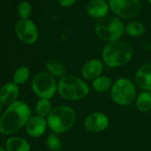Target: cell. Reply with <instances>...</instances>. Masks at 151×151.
<instances>
[{
    "mask_svg": "<svg viewBox=\"0 0 151 151\" xmlns=\"http://www.w3.org/2000/svg\"><path fill=\"white\" fill-rule=\"evenodd\" d=\"M46 68L48 73H50L53 77H60L62 78L65 74V66L64 64L54 58L49 59L46 62Z\"/></svg>",
    "mask_w": 151,
    "mask_h": 151,
    "instance_id": "e0dca14e",
    "label": "cell"
},
{
    "mask_svg": "<svg viewBox=\"0 0 151 151\" xmlns=\"http://www.w3.org/2000/svg\"><path fill=\"white\" fill-rule=\"evenodd\" d=\"M15 34L23 44L32 45L37 40L38 29L37 25L29 19H22L15 25Z\"/></svg>",
    "mask_w": 151,
    "mask_h": 151,
    "instance_id": "9c48e42d",
    "label": "cell"
},
{
    "mask_svg": "<svg viewBox=\"0 0 151 151\" xmlns=\"http://www.w3.org/2000/svg\"><path fill=\"white\" fill-rule=\"evenodd\" d=\"M31 117V109L27 103L22 101L11 104L0 116V132L11 135L26 125Z\"/></svg>",
    "mask_w": 151,
    "mask_h": 151,
    "instance_id": "6da1fadb",
    "label": "cell"
},
{
    "mask_svg": "<svg viewBox=\"0 0 151 151\" xmlns=\"http://www.w3.org/2000/svg\"><path fill=\"white\" fill-rule=\"evenodd\" d=\"M46 146L51 151H60L63 147V143L58 134L52 132L46 139Z\"/></svg>",
    "mask_w": 151,
    "mask_h": 151,
    "instance_id": "603a6c76",
    "label": "cell"
},
{
    "mask_svg": "<svg viewBox=\"0 0 151 151\" xmlns=\"http://www.w3.org/2000/svg\"><path fill=\"white\" fill-rule=\"evenodd\" d=\"M112 80L107 76H100L93 81V87L98 93H106L112 88Z\"/></svg>",
    "mask_w": 151,
    "mask_h": 151,
    "instance_id": "ac0fdd59",
    "label": "cell"
},
{
    "mask_svg": "<svg viewBox=\"0 0 151 151\" xmlns=\"http://www.w3.org/2000/svg\"><path fill=\"white\" fill-rule=\"evenodd\" d=\"M6 148L7 151H30V144L22 137L13 136L6 139Z\"/></svg>",
    "mask_w": 151,
    "mask_h": 151,
    "instance_id": "2e32d148",
    "label": "cell"
},
{
    "mask_svg": "<svg viewBox=\"0 0 151 151\" xmlns=\"http://www.w3.org/2000/svg\"><path fill=\"white\" fill-rule=\"evenodd\" d=\"M125 32L123 22L115 16H106L98 20L95 24V33L102 40L113 42L119 40Z\"/></svg>",
    "mask_w": 151,
    "mask_h": 151,
    "instance_id": "5b68a950",
    "label": "cell"
},
{
    "mask_svg": "<svg viewBox=\"0 0 151 151\" xmlns=\"http://www.w3.org/2000/svg\"><path fill=\"white\" fill-rule=\"evenodd\" d=\"M33 93L40 99H52L58 91V84L48 72H40L37 74L32 80Z\"/></svg>",
    "mask_w": 151,
    "mask_h": 151,
    "instance_id": "52a82bcc",
    "label": "cell"
},
{
    "mask_svg": "<svg viewBox=\"0 0 151 151\" xmlns=\"http://www.w3.org/2000/svg\"><path fill=\"white\" fill-rule=\"evenodd\" d=\"M76 1H77V0H58L59 4L64 7H69L73 6L76 3Z\"/></svg>",
    "mask_w": 151,
    "mask_h": 151,
    "instance_id": "d4e9b609",
    "label": "cell"
},
{
    "mask_svg": "<svg viewBox=\"0 0 151 151\" xmlns=\"http://www.w3.org/2000/svg\"><path fill=\"white\" fill-rule=\"evenodd\" d=\"M109 6L102 0H91L87 4L86 12L88 15L93 19H101L108 15Z\"/></svg>",
    "mask_w": 151,
    "mask_h": 151,
    "instance_id": "9a60e30c",
    "label": "cell"
},
{
    "mask_svg": "<svg viewBox=\"0 0 151 151\" xmlns=\"http://www.w3.org/2000/svg\"><path fill=\"white\" fill-rule=\"evenodd\" d=\"M110 95L115 103L120 106H128L136 99V88L130 79L122 78L113 84Z\"/></svg>",
    "mask_w": 151,
    "mask_h": 151,
    "instance_id": "8992f818",
    "label": "cell"
},
{
    "mask_svg": "<svg viewBox=\"0 0 151 151\" xmlns=\"http://www.w3.org/2000/svg\"><path fill=\"white\" fill-rule=\"evenodd\" d=\"M109 6L116 16L123 19L134 18L140 11L139 0H109Z\"/></svg>",
    "mask_w": 151,
    "mask_h": 151,
    "instance_id": "ba28073f",
    "label": "cell"
},
{
    "mask_svg": "<svg viewBox=\"0 0 151 151\" xmlns=\"http://www.w3.org/2000/svg\"><path fill=\"white\" fill-rule=\"evenodd\" d=\"M3 103H2V101H1V100H0V111L2 110V108H3Z\"/></svg>",
    "mask_w": 151,
    "mask_h": 151,
    "instance_id": "4316f807",
    "label": "cell"
},
{
    "mask_svg": "<svg viewBox=\"0 0 151 151\" xmlns=\"http://www.w3.org/2000/svg\"><path fill=\"white\" fill-rule=\"evenodd\" d=\"M103 68L104 62L102 60L99 59H92L83 65L81 68V74L85 79L93 81L98 77L101 76Z\"/></svg>",
    "mask_w": 151,
    "mask_h": 151,
    "instance_id": "8fae6325",
    "label": "cell"
},
{
    "mask_svg": "<svg viewBox=\"0 0 151 151\" xmlns=\"http://www.w3.org/2000/svg\"><path fill=\"white\" fill-rule=\"evenodd\" d=\"M102 61L109 68H118L129 62L133 55L132 46L124 41L109 42L102 50Z\"/></svg>",
    "mask_w": 151,
    "mask_h": 151,
    "instance_id": "7a4b0ae2",
    "label": "cell"
},
{
    "mask_svg": "<svg viewBox=\"0 0 151 151\" xmlns=\"http://www.w3.org/2000/svg\"><path fill=\"white\" fill-rule=\"evenodd\" d=\"M47 126L48 124L46 119L36 115L29 118L25 125V128L28 135L33 138H38L45 132Z\"/></svg>",
    "mask_w": 151,
    "mask_h": 151,
    "instance_id": "7c38bea8",
    "label": "cell"
},
{
    "mask_svg": "<svg viewBox=\"0 0 151 151\" xmlns=\"http://www.w3.org/2000/svg\"><path fill=\"white\" fill-rule=\"evenodd\" d=\"M88 85L76 76H63L58 82V93L66 101H79L89 94Z\"/></svg>",
    "mask_w": 151,
    "mask_h": 151,
    "instance_id": "3957f363",
    "label": "cell"
},
{
    "mask_svg": "<svg viewBox=\"0 0 151 151\" xmlns=\"http://www.w3.org/2000/svg\"><path fill=\"white\" fill-rule=\"evenodd\" d=\"M30 77V70L26 66L19 67L13 75V81L17 86L26 83Z\"/></svg>",
    "mask_w": 151,
    "mask_h": 151,
    "instance_id": "44dd1931",
    "label": "cell"
},
{
    "mask_svg": "<svg viewBox=\"0 0 151 151\" xmlns=\"http://www.w3.org/2000/svg\"><path fill=\"white\" fill-rule=\"evenodd\" d=\"M109 125V119L102 112L90 114L84 121V127L91 132H101L105 131Z\"/></svg>",
    "mask_w": 151,
    "mask_h": 151,
    "instance_id": "30bf717a",
    "label": "cell"
},
{
    "mask_svg": "<svg viewBox=\"0 0 151 151\" xmlns=\"http://www.w3.org/2000/svg\"><path fill=\"white\" fill-rule=\"evenodd\" d=\"M148 2H149V4L151 5V0H148Z\"/></svg>",
    "mask_w": 151,
    "mask_h": 151,
    "instance_id": "f1b7e54d",
    "label": "cell"
},
{
    "mask_svg": "<svg viewBox=\"0 0 151 151\" xmlns=\"http://www.w3.org/2000/svg\"><path fill=\"white\" fill-rule=\"evenodd\" d=\"M137 86L146 92H151V64L147 63L139 67L135 74Z\"/></svg>",
    "mask_w": 151,
    "mask_h": 151,
    "instance_id": "5bb4252c",
    "label": "cell"
},
{
    "mask_svg": "<svg viewBox=\"0 0 151 151\" xmlns=\"http://www.w3.org/2000/svg\"><path fill=\"white\" fill-rule=\"evenodd\" d=\"M136 108L140 112H147L151 109V92H142L136 98Z\"/></svg>",
    "mask_w": 151,
    "mask_h": 151,
    "instance_id": "d6986e66",
    "label": "cell"
},
{
    "mask_svg": "<svg viewBox=\"0 0 151 151\" xmlns=\"http://www.w3.org/2000/svg\"><path fill=\"white\" fill-rule=\"evenodd\" d=\"M17 12L22 19H29L32 14V6L28 1H22L18 5Z\"/></svg>",
    "mask_w": 151,
    "mask_h": 151,
    "instance_id": "cb8c5ba5",
    "label": "cell"
},
{
    "mask_svg": "<svg viewBox=\"0 0 151 151\" xmlns=\"http://www.w3.org/2000/svg\"><path fill=\"white\" fill-rule=\"evenodd\" d=\"M125 32L132 37H138L144 34L145 26L140 22H132L125 27Z\"/></svg>",
    "mask_w": 151,
    "mask_h": 151,
    "instance_id": "7402d4cb",
    "label": "cell"
},
{
    "mask_svg": "<svg viewBox=\"0 0 151 151\" xmlns=\"http://www.w3.org/2000/svg\"><path fill=\"white\" fill-rule=\"evenodd\" d=\"M0 151H7V150H6V147L0 146Z\"/></svg>",
    "mask_w": 151,
    "mask_h": 151,
    "instance_id": "484cf974",
    "label": "cell"
},
{
    "mask_svg": "<svg viewBox=\"0 0 151 151\" xmlns=\"http://www.w3.org/2000/svg\"><path fill=\"white\" fill-rule=\"evenodd\" d=\"M102 1H105V2H107V1H109V0H102Z\"/></svg>",
    "mask_w": 151,
    "mask_h": 151,
    "instance_id": "83f0119b",
    "label": "cell"
},
{
    "mask_svg": "<svg viewBox=\"0 0 151 151\" xmlns=\"http://www.w3.org/2000/svg\"><path fill=\"white\" fill-rule=\"evenodd\" d=\"M52 103L50 101V100L48 99H39V101L37 102L36 107H35V111H36V115L45 118L47 117L50 113L52 110Z\"/></svg>",
    "mask_w": 151,
    "mask_h": 151,
    "instance_id": "ffe728a7",
    "label": "cell"
},
{
    "mask_svg": "<svg viewBox=\"0 0 151 151\" xmlns=\"http://www.w3.org/2000/svg\"><path fill=\"white\" fill-rule=\"evenodd\" d=\"M19 93V86L14 82H9L2 86V87L0 88V100L3 105L10 106L17 101Z\"/></svg>",
    "mask_w": 151,
    "mask_h": 151,
    "instance_id": "4fadbf2b",
    "label": "cell"
},
{
    "mask_svg": "<svg viewBox=\"0 0 151 151\" xmlns=\"http://www.w3.org/2000/svg\"><path fill=\"white\" fill-rule=\"evenodd\" d=\"M77 115L69 106L61 105L52 109L47 116L48 127L53 133L60 134L69 131L76 123Z\"/></svg>",
    "mask_w": 151,
    "mask_h": 151,
    "instance_id": "277c9868",
    "label": "cell"
}]
</instances>
